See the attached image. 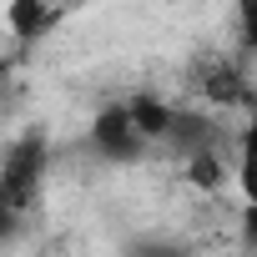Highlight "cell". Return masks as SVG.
I'll return each mask as SVG.
<instances>
[{
	"instance_id": "2",
	"label": "cell",
	"mask_w": 257,
	"mask_h": 257,
	"mask_svg": "<svg viewBox=\"0 0 257 257\" xmlns=\"http://www.w3.org/2000/svg\"><path fill=\"white\" fill-rule=\"evenodd\" d=\"M202 101H212V106H242V101H247V76H242V66L227 61V56L207 61V71H202Z\"/></svg>"
},
{
	"instance_id": "1",
	"label": "cell",
	"mask_w": 257,
	"mask_h": 257,
	"mask_svg": "<svg viewBox=\"0 0 257 257\" xmlns=\"http://www.w3.org/2000/svg\"><path fill=\"white\" fill-rule=\"evenodd\" d=\"M91 142H96V152L111 157V162H137V157L152 147V142L137 132V121H132V111H126V101H116V106H106V111L96 116Z\"/></svg>"
},
{
	"instance_id": "3",
	"label": "cell",
	"mask_w": 257,
	"mask_h": 257,
	"mask_svg": "<svg viewBox=\"0 0 257 257\" xmlns=\"http://www.w3.org/2000/svg\"><path fill=\"white\" fill-rule=\"evenodd\" d=\"M56 21H61L56 0H11L6 6V26H11L16 41H41Z\"/></svg>"
}]
</instances>
